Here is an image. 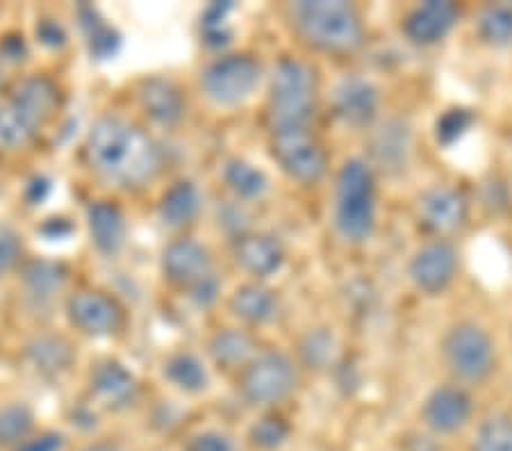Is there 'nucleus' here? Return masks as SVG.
I'll use <instances>...</instances> for the list:
<instances>
[{
	"instance_id": "obj_26",
	"label": "nucleus",
	"mask_w": 512,
	"mask_h": 451,
	"mask_svg": "<svg viewBox=\"0 0 512 451\" xmlns=\"http://www.w3.org/2000/svg\"><path fill=\"white\" fill-rule=\"evenodd\" d=\"M78 19H80L82 32H85V37H87L89 51H92L94 57H98V60H107V57L117 55L121 39L117 32H114V28L107 26L103 16L98 14L94 7L80 5Z\"/></svg>"
},
{
	"instance_id": "obj_21",
	"label": "nucleus",
	"mask_w": 512,
	"mask_h": 451,
	"mask_svg": "<svg viewBox=\"0 0 512 451\" xmlns=\"http://www.w3.org/2000/svg\"><path fill=\"white\" fill-rule=\"evenodd\" d=\"M230 310L249 324H267L278 315V297L269 287L249 283L233 294Z\"/></svg>"
},
{
	"instance_id": "obj_7",
	"label": "nucleus",
	"mask_w": 512,
	"mask_h": 451,
	"mask_svg": "<svg viewBox=\"0 0 512 451\" xmlns=\"http://www.w3.org/2000/svg\"><path fill=\"white\" fill-rule=\"evenodd\" d=\"M299 376L294 363L280 351L255 356L244 367L239 392L251 406H276L296 390Z\"/></svg>"
},
{
	"instance_id": "obj_39",
	"label": "nucleus",
	"mask_w": 512,
	"mask_h": 451,
	"mask_svg": "<svg viewBox=\"0 0 512 451\" xmlns=\"http://www.w3.org/2000/svg\"><path fill=\"white\" fill-rule=\"evenodd\" d=\"M185 451H235V442L226 433L203 431L198 436L189 438Z\"/></svg>"
},
{
	"instance_id": "obj_4",
	"label": "nucleus",
	"mask_w": 512,
	"mask_h": 451,
	"mask_svg": "<svg viewBox=\"0 0 512 451\" xmlns=\"http://www.w3.org/2000/svg\"><path fill=\"white\" fill-rule=\"evenodd\" d=\"M378 192L371 164L351 158L335 178V228L351 244L367 242L376 228Z\"/></svg>"
},
{
	"instance_id": "obj_28",
	"label": "nucleus",
	"mask_w": 512,
	"mask_h": 451,
	"mask_svg": "<svg viewBox=\"0 0 512 451\" xmlns=\"http://www.w3.org/2000/svg\"><path fill=\"white\" fill-rule=\"evenodd\" d=\"M28 358L39 372L55 374L73 363V349L64 338L44 335V338H37L28 344Z\"/></svg>"
},
{
	"instance_id": "obj_8",
	"label": "nucleus",
	"mask_w": 512,
	"mask_h": 451,
	"mask_svg": "<svg viewBox=\"0 0 512 451\" xmlns=\"http://www.w3.org/2000/svg\"><path fill=\"white\" fill-rule=\"evenodd\" d=\"M460 272V253L451 240L431 237L412 253L408 262L410 283L426 297L444 294Z\"/></svg>"
},
{
	"instance_id": "obj_44",
	"label": "nucleus",
	"mask_w": 512,
	"mask_h": 451,
	"mask_svg": "<svg viewBox=\"0 0 512 451\" xmlns=\"http://www.w3.org/2000/svg\"><path fill=\"white\" fill-rule=\"evenodd\" d=\"M37 185H39V178L32 180V183L28 185V190H26V196H28L30 203H39L46 196V192H48L46 180H44V185H41V187H37Z\"/></svg>"
},
{
	"instance_id": "obj_5",
	"label": "nucleus",
	"mask_w": 512,
	"mask_h": 451,
	"mask_svg": "<svg viewBox=\"0 0 512 451\" xmlns=\"http://www.w3.org/2000/svg\"><path fill=\"white\" fill-rule=\"evenodd\" d=\"M442 363L453 383L469 385L485 383L497 369V342L483 324L474 319H460L447 328L440 344Z\"/></svg>"
},
{
	"instance_id": "obj_37",
	"label": "nucleus",
	"mask_w": 512,
	"mask_h": 451,
	"mask_svg": "<svg viewBox=\"0 0 512 451\" xmlns=\"http://www.w3.org/2000/svg\"><path fill=\"white\" fill-rule=\"evenodd\" d=\"M233 10V5L230 3H219V5H212L208 12L203 16V28H205V41L212 46H221L226 44L230 32L226 30V16L228 12Z\"/></svg>"
},
{
	"instance_id": "obj_10",
	"label": "nucleus",
	"mask_w": 512,
	"mask_h": 451,
	"mask_svg": "<svg viewBox=\"0 0 512 451\" xmlns=\"http://www.w3.org/2000/svg\"><path fill=\"white\" fill-rule=\"evenodd\" d=\"M467 217V196L458 187L433 185L421 192L417 201V219L421 228L440 240H449V235L460 231L467 224Z\"/></svg>"
},
{
	"instance_id": "obj_33",
	"label": "nucleus",
	"mask_w": 512,
	"mask_h": 451,
	"mask_svg": "<svg viewBox=\"0 0 512 451\" xmlns=\"http://www.w3.org/2000/svg\"><path fill=\"white\" fill-rule=\"evenodd\" d=\"M167 379L171 383H176L178 388H183L187 392H201L208 385V372L201 365V360L192 354H178L173 356L167 369H164Z\"/></svg>"
},
{
	"instance_id": "obj_17",
	"label": "nucleus",
	"mask_w": 512,
	"mask_h": 451,
	"mask_svg": "<svg viewBox=\"0 0 512 451\" xmlns=\"http://www.w3.org/2000/svg\"><path fill=\"white\" fill-rule=\"evenodd\" d=\"M137 96L144 112L160 126H176L185 117V98L171 80L146 78Z\"/></svg>"
},
{
	"instance_id": "obj_13",
	"label": "nucleus",
	"mask_w": 512,
	"mask_h": 451,
	"mask_svg": "<svg viewBox=\"0 0 512 451\" xmlns=\"http://www.w3.org/2000/svg\"><path fill=\"white\" fill-rule=\"evenodd\" d=\"M66 313H69L73 326L87 335H96V338L117 333L123 322V313L117 301L94 290H80L71 294L69 301H66Z\"/></svg>"
},
{
	"instance_id": "obj_41",
	"label": "nucleus",
	"mask_w": 512,
	"mask_h": 451,
	"mask_svg": "<svg viewBox=\"0 0 512 451\" xmlns=\"http://www.w3.org/2000/svg\"><path fill=\"white\" fill-rule=\"evenodd\" d=\"M189 292H192V299L198 303V306H212V303L217 301V297H219L217 276H214V274L205 276L203 281L196 283Z\"/></svg>"
},
{
	"instance_id": "obj_43",
	"label": "nucleus",
	"mask_w": 512,
	"mask_h": 451,
	"mask_svg": "<svg viewBox=\"0 0 512 451\" xmlns=\"http://www.w3.org/2000/svg\"><path fill=\"white\" fill-rule=\"evenodd\" d=\"M37 37L44 41L46 46H53V48L62 46L64 39H66L62 26H57L55 21H41L37 26Z\"/></svg>"
},
{
	"instance_id": "obj_22",
	"label": "nucleus",
	"mask_w": 512,
	"mask_h": 451,
	"mask_svg": "<svg viewBox=\"0 0 512 451\" xmlns=\"http://www.w3.org/2000/svg\"><path fill=\"white\" fill-rule=\"evenodd\" d=\"M201 212V194H198L196 185L180 180V183L171 185L162 196L160 203V217L171 228L189 226Z\"/></svg>"
},
{
	"instance_id": "obj_40",
	"label": "nucleus",
	"mask_w": 512,
	"mask_h": 451,
	"mask_svg": "<svg viewBox=\"0 0 512 451\" xmlns=\"http://www.w3.org/2000/svg\"><path fill=\"white\" fill-rule=\"evenodd\" d=\"M62 449H64L62 433H41L37 438H28L14 451H62Z\"/></svg>"
},
{
	"instance_id": "obj_32",
	"label": "nucleus",
	"mask_w": 512,
	"mask_h": 451,
	"mask_svg": "<svg viewBox=\"0 0 512 451\" xmlns=\"http://www.w3.org/2000/svg\"><path fill=\"white\" fill-rule=\"evenodd\" d=\"M472 451H512V417L490 415L478 424Z\"/></svg>"
},
{
	"instance_id": "obj_16",
	"label": "nucleus",
	"mask_w": 512,
	"mask_h": 451,
	"mask_svg": "<svg viewBox=\"0 0 512 451\" xmlns=\"http://www.w3.org/2000/svg\"><path fill=\"white\" fill-rule=\"evenodd\" d=\"M235 258L251 276L269 278L283 267L285 246L271 235H242L235 246Z\"/></svg>"
},
{
	"instance_id": "obj_38",
	"label": "nucleus",
	"mask_w": 512,
	"mask_h": 451,
	"mask_svg": "<svg viewBox=\"0 0 512 451\" xmlns=\"http://www.w3.org/2000/svg\"><path fill=\"white\" fill-rule=\"evenodd\" d=\"M21 251L23 246H21L19 235H16L12 228L0 226V276L19 265Z\"/></svg>"
},
{
	"instance_id": "obj_14",
	"label": "nucleus",
	"mask_w": 512,
	"mask_h": 451,
	"mask_svg": "<svg viewBox=\"0 0 512 451\" xmlns=\"http://www.w3.org/2000/svg\"><path fill=\"white\" fill-rule=\"evenodd\" d=\"M381 108V94L374 82L365 78H344L335 87L333 94V110L335 117L344 121L346 126L365 128L378 117Z\"/></svg>"
},
{
	"instance_id": "obj_27",
	"label": "nucleus",
	"mask_w": 512,
	"mask_h": 451,
	"mask_svg": "<svg viewBox=\"0 0 512 451\" xmlns=\"http://www.w3.org/2000/svg\"><path fill=\"white\" fill-rule=\"evenodd\" d=\"M224 178L233 194L242 201H258L269 190L267 174L244 160H230L224 169Z\"/></svg>"
},
{
	"instance_id": "obj_12",
	"label": "nucleus",
	"mask_w": 512,
	"mask_h": 451,
	"mask_svg": "<svg viewBox=\"0 0 512 451\" xmlns=\"http://www.w3.org/2000/svg\"><path fill=\"white\" fill-rule=\"evenodd\" d=\"M460 21V7L447 0H428L412 7L403 19V35L419 48L442 44Z\"/></svg>"
},
{
	"instance_id": "obj_30",
	"label": "nucleus",
	"mask_w": 512,
	"mask_h": 451,
	"mask_svg": "<svg viewBox=\"0 0 512 451\" xmlns=\"http://www.w3.org/2000/svg\"><path fill=\"white\" fill-rule=\"evenodd\" d=\"M410 146V130L406 126H401L399 121H390L385 123V128L378 133L374 151L378 155V160L387 164V167L403 169V164L408 162Z\"/></svg>"
},
{
	"instance_id": "obj_11",
	"label": "nucleus",
	"mask_w": 512,
	"mask_h": 451,
	"mask_svg": "<svg viewBox=\"0 0 512 451\" xmlns=\"http://www.w3.org/2000/svg\"><path fill=\"white\" fill-rule=\"evenodd\" d=\"M474 415V399L460 383H444L428 392L421 404V420L437 436H453L465 429Z\"/></svg>"
},
{
	"instance_id": "obj_20",
	"label": "nucleus",
	"mask_w": 512,
	"mask_h": 451,
	"mask_svg": "<svg viewBox=\"0 0 512 451\" xmlns=\"http://www.w3.org/2000/svg\"><path fill=\"white\" fill-rule=\"evenodd\" d=\"M41 128L44 123L12 96L0 105V146L5 149H23L37 137Z\"/></svg>"
},
{
	"instance_id": "obj_42",
	"label": "nucleus",
	"mask_w": 512,
	"mask_h": 451,
	"mask_svg": "<svg viewBox=\"0 0 512 451\" xmlns=\"http://www.w3.org/2000/svg\"><path fill=\"white\" fill-rule=\"evenodd\" d=\"M28 48H26V41L19 35H7L3 41H0V55H3V60H10V62H19L26 57Z\"/></svg>"
},
{
	"instance_id": "obj_23",
	"label": "nucleus",
	"mask_w": 512,
	"mask_h": 451,
	"mask_svg": "<svg viewBox=\"0 0 512 451\" xmlns=\"http://www.w3.org/2000/svg\"><path fill=\"white\" fill-rule=\"evenodd\" d=\"M10 96L16 98L21 105H26L44 126L53 119L57 103H60V92H57L55 82L48 80L46 76H32L21 80Z\"/></svg>"
},
{
	"instance_id": "obj_36",
	"label": "nucleus",
	"mask_w": 512,
	"mask_h": 451,
	"mask_svg": "<svg viewBox=\"0 0 512 451\" xmlns=\"http://www.w3.org/2000/svg\"><path fill=\"white\" fill-rule=\"evenodd\" d=\"M301 349H303L305 363L312 367H324L326 363L333 360V354H335L333 335L328 331H312L308 333V338L303 340Z\"/></svg>"
},
{
	"instance_id": "obj_1",
	"label": "nucleus",
	"mask_w": 512,
	"mask_h": 451,
	"mask_svg": "<svg viewBox=\"0 0 512 451\" xmlns=\"http://www.w3.org/2000/svg\"><path fill=\"white\" fill-rule=\"evenodd\" d=\"M85 158L98 176L119 187L151 183L162 167V153L151 137L119 117H101L85 142Z\"/></svg>"
},
{
	"instance_id": "obj_31",
	"label": "nucleus",
	"mask_w": 512,
	"mask_h": 451,
	"mask_svg": "<svg viewBox=\"0 0 512 451\" xmlns=\"http://www.w3.org/2000/svg\"><path fill=\"white\" fill-rule=\"evenodd\" d=\"M35 417L23 404H10L0 408V447H19L30 438Z\"/></svg>"
},
{
	"instance_id": "obj_2",
	"label": "nucleus",
	"mask_w": 512,
	"mask_h": 451,
	"mask_svg": "<svg viewBox=\"0 0 512 451\" xmlns=\"http://www.w3.org/2000/svg\"><path fill=\"white\" fill-rule=\"evenodd\" d=\"M292 26L319 53L351 55L365 44L360 12L344 0H301L289 7Z\"/></svg>"
},
{
	"instance_id": "obj_6",
	"label": "nucleus",
	"mask_w": 512,
	"mask_h": 451,
	"mask_svg": "<svg viewBox=\"0 0 512 451\" xmlns=\"http://www.w3.org/2000/svg\"><path fill=\"white\" fill-rule=\"evenodd\" d=\"M262 67L251 55H224L203 71L201 87L205 96L221 108L249 101L260 87Z\"/></svg>"
},
{
	"instance_id": "obj_19",
	"label": "nucleus",
	"mask_w": 512,
	"mask_h": 451,
	"mask_svg": "<svg viewBox=\"0 0 512 451\" xmlns=\"http://www.w3.org/2000/svg\"><path fill=\"white\" fill-rule=\"evenodd\" d=\"M92 392L101 404L110 408L128 406L137 395V381L119 363H103L92 376Z\"/></svg>"
},
{
	"instance_id": "obj_18",
	"label": "nucleus",
	"mask_w": 512,
	"mask_h": 451,
	"mask_svg": "<svg viewBox=\"0 0 512 451\" xmlns=\"http://www.w3.org/2000/svg\"><path fill=\"white\" fill-rule=\"evenodd\" d=\"M87 219L89 233H92V242L96 244V249L105 253V256L119 253L123 242H126V217H123L119 205L96 201L89 205Z\"/></svg>"
},
{
	"instance_id": "obj_3",
	"label": "nucleus",
	"mask_w": 512,
	"mask_h": 451,
	"mask_svg": "<svg viewBox=\"0 0 512 451\" xmlns=\"http://www.w3.org/2000/svg\"><path fill=\"white\" fill-rule=\"evenodd\" d=\"M317 110V73L308 62L285 57L276 64L269 82L267 121L274 133L310 130Z\"/></svg>"
},
{
	"instance_id": "obj_25",
	"label": "nucleus",
	"mask_w": 512,
	"mask_h": 451,
	"mask_svg": "<svg viewBox=\"0 0 512 451\" xmlns=\"http://www.w3.org/2000/svg\"><path fill=\"white\" fill-rule=\"evenodd\" d=\"M210 354L221 367H246L255 358V340L239 328H226L212 338Z\"/></svg>"
},
{
	"instance_id": "obj_45",
	"label": "nucleus",
	"mask_w": 512,
	"mask_h": 451,
	"mask_svg": "<svg viewBox=\"0 0 512 451\" xmlns=\"http://www.w3.org/2000/svg\"><path fill=\"white\" fill-rule=\"evenodd\" d=\"M82 451H126L119 445H112V442H94V445H87Z\"/></svg>"
},
{
	"instance_id": "obj_34",
	"label": "nucleus",
	"mask_w": 512,
	"mask_h": 451,
	"mask_svg": "<svg viewBox=\"0 0 512 451\" xmlns=\"http://www.w3.org/2000/svg\"><path fill=\"white\" fill-rule=\"evenodd\" d=\"M474 126V114L465 108H453L437 117L435 121V139L442 146H453L460 142Z\"/></svg>"
},
{
	"instance_id": "obj_29",
	"label": "nucleus",
	"mask_w": 512,
	"mask_h": 451,
	"mask_svg": "<svg viewBox=\"0 0 512 451\" xmlns=\"http://www.w3.org/2000/svg\"><path fill=\"white\" fill-rule=\"evenodd\" d=\"M64 281H66V272L62 265H57V262L37 260V262H30V265L23 269V283H26V290L39 301L53 299L55 294L62 290Z\"/></svg>"
},
{
	"instance_id": "obj_9",
	"label": "nucleus",
	"mask_w": 512,
	"mask_h": 451,
	"mask_svg": "<svg viewBox=\"0 0 512 451\" xmlns=\"http://www.w3.org/2000/svg\"><path fill=\"white\" fill-rule=\"evenodd\" d=\"M271 153L285 174L301 185H317L328 171V158L310 130L271 135Z\"/></svg>"
},
{
	"instance_id": "obj_35",
	"label": "nucleus",
	"mask_w": 512,
	"mask_h": 451,
	"mask_svg": "<svg viewBox=\"0 0 512 451\" xmlns=\"http://www.w3.org/2000/svg\"><path fill=\"white\" fill-rule=\"evenodd\" d=\"M289 436V426L280 417H264L251 429V442L260 449H276Z\"/></svg>"
},
{
	"instance_id": "obj_24",
	"label": "nucleus",
	"mask_w": 512,
	"mask_h": 451,
	"mask_svg": "<svg viewBox=\"0 0 512 451\" xmlns=\"http://www.w3.org/2000/svg\"><path fill=\"white\" fill-rule=\"evenodd\" d=\"M474 32L483 44L492 48L512 46V5H485L474 21Z\"/></svg>"
},
{
	"instance_id": "obj_15",
	"label": "nucleus",
	"mask_w": 512,
	"mask_h": 451,
	"mask_svg": "<svg viewBox=\"0 0 512 451\" xmlns=\"http://www.w3.org/2000/svg\"><path fill=\"white\" fill-rule=\"evenodd\" d=\"M164 274L171 283L192 290L205 276L212 274L210 253L194 240H176L164 251Z\"/></svg>"
}]
</instances>
